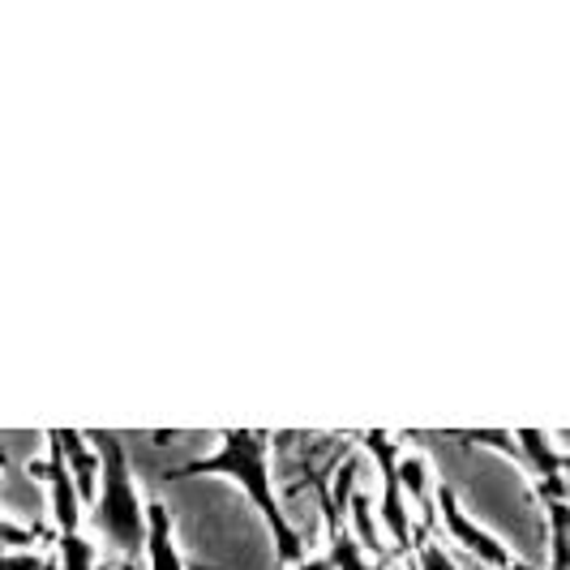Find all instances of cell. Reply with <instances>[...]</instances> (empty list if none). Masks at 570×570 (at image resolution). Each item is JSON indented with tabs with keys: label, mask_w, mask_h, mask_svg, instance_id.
<instances>
[{
	"label": "cell",
	"mask_w": 570,
	"mask_h": 570,
	"mask_svg": "<svg viewBox=\"0 0 570 570\" xmlns=\"http://www.w3.org/2000/svg\"><path fill=\"white\" fill-rule=\"evenodd\" d=\"M99 451V498L90 507V528L104 541L108 558L120 562H146V502L134 481V463L120 433H86Z\"/></svg>",
	"instance_id": "2"
},
{
	"label": "cell",
	"mask_w": 570,
	"mask_h": 570,
	"mask_svg": "<svg viewBox=\"0 0 570 570\" xmlns=\"http://www.w3.org/2000/svg\"><path fill=\"white\" fill-rule=\"evenodd\" d=\"M549 511V567L544 570H570V507L562 498H541Z\"/></svg>",
	"instance_id": "3"
},
{
	"label": "cell",
	"mask_w": 570,
	"mask_h": 570,
	"mask_svg": "<svg viewBox=\"0 0 570 570\" xmlns=\"http://www.w3.org/2000/svg\"><path fill=\"white\" fill-rule=\"evenodd\" d=\"M194 476H232L240 481V489L249 493V502L257 507V514L266 519L271 537L279 544V567L296 570L305 562V541L292 532V523L284 519V507L275 498V476H271V433L262 429H228L219 433V446L210 455L189 459L180 468H171L164 481H194Z\"/></svg>",
	"instance_id": "1"
},
{
	"label": "cell",
	"mask_w": 570,
	"mask_h": 570,
	"mask_svg": "<svg viewBox=\"0 0 570 570\" xmlns=\"http://www.w3.org/2000/svg\"><path fill=\"white\" fill-rule=\"evenodd\" d=\"M326 562H331V570H377L370 558H365V549L352 541V532H347V528H343L340 537L331 541V549H326Z\"/></svg>",
	"instance_id": "4"
}]
</instances>
